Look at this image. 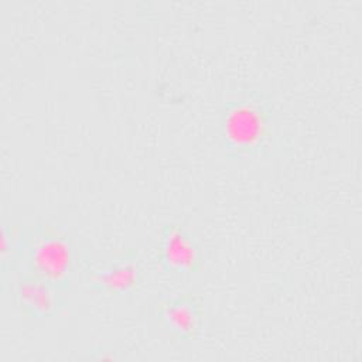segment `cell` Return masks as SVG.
<instances>
[{"instance_id": "obj_1", "label": "cell", "mask_w": 362, "mask_h": 362, "mask_svg": "<svg viewBox=\"0 0 362 362\" xmlns=\"http://www.w3.org/2000/svg\"><path fill=\"white\" fill-rule=\"evenodd\" d=\"M74 264V249L68 236L52 225H44L27 247L25 270L61 287Z\"/></svg>"}, {"instance_id": "obj_2", "label": "cell", "mask_w": 362, "mask_h": 362, "mask_svg": "<svg viewBox=\"0 0 362 362\" xmlns=\"http://www.w3.org/2000/svg\"><path fill=\"white\" fill-rule=\"evenodd\" d=\"M267 112L250 100H240L228 107L223 116V136L229 146L238 150H250L259 146L269 134Z\"/></svg>"}, {"instance_id": "obj_3", "label": "cell", "mask_w": 362, "mask_h": 362, "mask_svg": "<svg viewBox=\"0 0 362 362\" xmlns=\"http://www.w3.org/2000/svg\"><path fill=\"white\" fill-rule=\"evenodd\" d=\"M160 320L167 332L178 339H197L204 325V304L191 293H181L163 300L158 305Z\"/></svg>"}, {"instance_id": "obj_4", "label": "cell", "mask_w": 362, "mask_h": 362, "mask_svg": "<svg viewBox=\"0 0 362 362\" xmlns=\"http://www.w3.org/2000/svg\"><path fill=\"white\" fill-rule=\"evenodd\" d=\"M160 259L165 269L174 272H198L202 256L198 243L187 228L178 222L167 223L160 235Z\"/></svg>"}, {"instance_id": "obj_5", "label": "cell", "mask_w": 362, "mask_h": 362, "mask_svg": "<svg viewBox=\"0 0 362 362\" xmlns=\"http://www.w3.org/2000/svg\"><path fill=\"white\" fill-rule=\"evenodd\" d=\"M58 288L54 283L24 270L16 280L17 301L27 315L44 317L58 307Z\"/></svg>"}, {"instance_id": "obj_6", "label": "cell", "mask_w": 362, "mask_h": 362, "mask_svg": "<svg viewBox=\"0 0 362 362\" xmlns=\"http://www.w3.org/2000/svg\"><path fill=\"white\" fill-rule=\"evenodd\" d=\"M140 283V267L134 257H120L96 270L90 279V287L105 296H117L134 290Z\"/></svg>"}, {"instance_id": "obj_7", "label": "cell", "mask_w": 362, "mask_h": 362, "mask_svg": "<svg viewBox=\"0 0 362 362\" xmlns=\"http://www.w3.org/2000/svg\"><path fill=\"white\" fill-rule=\"evenodd\" d=\"M1 236H3V242H1V260H3V264L6 266V263L10 262V259H11V252L17 247L20 235L16 230V226L10 225V228L3 226Z\"/></svg>"}]
</instances>
